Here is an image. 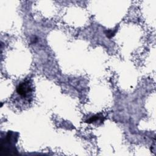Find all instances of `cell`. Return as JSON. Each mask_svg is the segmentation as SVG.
I'll list each match as a JSON object with an SVG mask.
<instances>
[{
  "mask_svg": "<svg viewBox=\"0 0 156 156\" xmlns=\"http://www.w3.org/2000/svg\"><path fill=\"white\" fill-rule=\"evenodd\" d=\"M19 134L17 132L8 131L4 136L1 137V153L2 155L18 154L15 144L17 143Z\"/></svg>",
  "mask_w": 156,
  "mask_h": 156,
  "instance_id": "cell-1",
  "label": "cell"
},
{
  "mask_svg": "<svg viewBox=\"0 0 156 156\" xmlns=\"http://www.w3.org/2000/svg\"><path fill=\"white\" fill-rule=\"evenodd\" d=\"M98 121H101V122H102L104 121V117L102 115L98 114V115H94V116L90 117L89 119H88L86 121V122H87V123H93V122H95Z\"/></svg>",
  "mask_w": 156,
  "mask_h": 156,
  "instance_id": "cell-3",
  "label": "cell"
},
{
  "mask_svg": "<svg viewBox=\"0 0 156 156\" xmlns=\"http://www.w3.org/2000/svg\"><path fill=\"white\" fill-rule=\"evenodd\" d=\"M117 30H118V29H117V27H116L115 29H112V30L111 29V30H106V31H105V35L107 36V37L110 38L113 37L115 35V34H116Z\"/></svg>",
  "mask_w": 156,
  "mask_h": 156,
  "instance_id": "cell-4",
  "label": "cell"
},
{
  "mask_svg": "<svg viewBox=\"0 0 156 156\" xmlns=\"http://www.w3.org/2000/svg\"><path fill=\"white\" fill-rule=\"evenodd\" d=\"M16 91L19 95L23 98H26L29 96L32 92L31 83L29 80H26L17 86Z\"/></svg>",
  "mask_w": 156,
  "mask_h": 156,
  "instance_id": "cell-2",
  "label": "cell"
}]
</instances>
